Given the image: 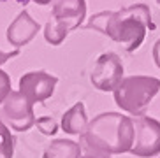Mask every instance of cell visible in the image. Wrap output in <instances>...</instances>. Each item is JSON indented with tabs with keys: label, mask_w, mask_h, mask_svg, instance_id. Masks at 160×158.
<instances>
[{
	"label": "cell",
	"mask_w": 160,
	"mask_h": 158,
	"mask_svg": "<svg viewBox=\"0 0 160 158\" xmlns=\"http://www.w3.org/2000/svg\"><path fill=\"white\" fill-rule=\"evenodd\" d=\"M79 141L93 155L127 153L134 144V121L120 112H100L88 121Z\"/></svg>",
	"instance_id": "2"
},
{
	"label": "cell",
	"mask_w": 160,
	"mask_h": 158,
	"mask_svg": "<svg viewBox=\"0 0 160 158\" xmlns=\"http://www.w3.org/2000/svg\"><path fill=\"white\" fill-rule=\"evenodd\" d=\"M53 19L67 32L79 28L86 16V0H51Z\"/></svg>",
	"instance_id": "8"
},
{
	"label": "cell",
	"mask_w": 160,
	"mask_h": 158,
	"mask_svg": "<svg viewBox=\"0 0 160 158\" xmlns=\"http://www.w3.org/2000/svg\"><path fill=\"white\" fill-rule=\"evenodd\" d=\"M14 155V137L5 123L0 120V158H12Z\"/></svg>",
	"instance_id": "13"
},
{
	"label": "cell",
	"mask_w": 160,
	"mask_h": 158,
	"mask_svg": "<svg viewBox=\"0 0 160 158\" xmlns=\"http://www.w3.org/2000/svg\"><path fill=\"white\" fill-rule=\"evenodd\" d=\"M19 51L18 49H14V51H11V53H4V51H0V65H4L5 62H9L11 58H14V56H18Z\"/></svg>",
	"instance_id": "16"
},
{
	"label": "cell",
	"mask_w": 160,
	"mask_h": 158,
	"mask_svg": "<svg viewBox=\"0 0 160 158\" xmlns=\"http://www.w3.org/2000/svg\"><path fill=\"white\" fill-rule=\"evenodd\" d=\"M11 91H12V88H11V77H9V74L0 69V106H2V102L7 98V95H9Z\"/></svg>",
	"instance_id": "15"
},
{
	"label": "cell",
	"mask_w": 160,
	"mask_h": 158,
	"mask_svg": "<svg viewBox=\"0 0 160 158\" xmlns=\"http://www.w3.org/2000/svg\"><path fill=\"white\" fill-rule=\"evenodd\" d=\"M130 153L139 158H151L160 153V121L150 116L136 118Z\"/></svg>",
	"instance_id": "5"
},
{
	"label": "cell",
	"mask_w": 160,
	"mask_h": 158,
	"mask_svg": "<svg viewBox=\"0 0 160 158\" xmlns=\"http://www.w3.org/2000/svg\"><path fill=\"white\" fill-rule=\"evenodd\" d=\"M123 63L116 53H102L90 72V81L100 91H114L123 79Z\"/></svg>",
	"instance_id": "6"
},
{
	"label": "cell",
	"mask_w": 160,
	"mask_h": 158,
	"mask_svg": "<svg viewBox=\"0 0 160 158\" xmlns=\"http://www.w3.org/2000/svg\"><path fill=\"white\" fill-rule=\"evenodd\" d=\"M57 84H58L57 76L49 74L46 70H30V72H25L19 77L18 91L32 104H37V102H44L51 97L55 93Z\"/></svg>",
	"instance_id": "7"
},
{
	"label": "cell",
	"mask_w": 160,
	"mask_h": 158,
	"mask_svg": "<svg viewBox=\"0 0 160 158\" xmlns=\"http://www.w3.org/2000/svg\"><path fill=\"white\" fill-rule=\"evenodd\" d=\"M151 25V11L146 4H134L120 11H102L93 14L86 23L88 30L108 35L111 41L132 53L139 49Z\"/></svg>",
	"instance_id": "1"
},
{
	"label": "cell",
	"mask_w": 160,
	"mask_h": 158,
	"mask_svg": "<svg viewBox=\"0 0 160 158\" xmlns=\"http://www.w3.org/2000/svg\"><path fill=\"white\" fill-rule=\"evenodd\" d=\"M88 125V116L83 102H76L62 116V130L71 135H79Z\"/></svg>",
	"instance_id": "10"
},
{
	"label": "cell",
	"mask_w": 160,
	"mask_h": 158,
	"mask_svg": "<svg viewBox=\"0 0 160 158\" xmlns=\"http://www.w3.org/2000/svg\"><path fill=\"white\" fill-rule=\"evenodd\" d=\"M153 60H155L157 67L160 69V39L155 42V46H153Z\"/></svg>",
	"instance_id": "17"
},
{
	"label": "cell",
	"mask_w": 160,
	"mask_h": 158,
	"mask_svg": "<svg viewBox=\"0 0 160 158\" xmlns=\"http://www.w3.org/2000/svg\"><path fill=\"white\" fill-rule=\"evenodd\" d=\"M79 158H111L108 155H93V153H86L85 156H79Z\"/></svg>",
	"instance_id": "18"
},
{
	"label": "cell",
	"mask_w": 160,
	"mask_h": 158,
	"mask_svg": "<svg viewBox=\"0 0 160 158\" xmlns=\"http://www.w3.org/2000/svg\"><path fill=\"white\" fill-rule=\"evenodd\" d=\"M160 91V79L153 76H128L123 77L122 83L114 90V102L122 111L144 116L146 109L150 107L151 100Z\"/></svg>",
	"instance_id": "3"
},
{
	"label": "cell",
	"mask_w": 160,
	"mask_h": 158,
	"mask_svg": "<svg viewBox=\"0 0 160 158\" xmlns=\"http://www.w3.org/2000/svg\"><path fill=\"white\" fill-rule=\"evenodd\" d=\"M0 120L7 128L16 132H28L35 125L33 104L21 95L19 91H11L2 106H0Z\"/></svg>",
	"instance_id": "4"
},
{
	"label": "cell",
	"mask_w": 160,
	"mask_h": 158,
	"mask_svg": "<svg viewBox=\"0 0 160 158\" xmlns=\"http://www.w3.org/2000/svg\"><path fill=\"white\" fill-rule=\"evenodd\" d=\"M35 125H37L39 132L44 135H55L58 132V123L51 116H42L39 120H35Z\"/></svg>",
	"instance_id": "14"
},
{
	"label": "cell",
	"mask_w": 160,
	"mask_h": 158,
	"mask_svg": "<svg viewBox=\"0 0 160 158\" xmlns=\"http://www.w3.org/2000/svg\"><path fill=\"white\" fill-rule=\"evenodd\" d=\"M32 2H35V4H39V5H48V4H51V0H32Z\"/></svg>",
	"instance_id": "19"
},
{
	"label": "cell",
	"mask_w": 160,
	"mask_h": 158,
	"mask_svg": "<svg viewBox=\"0 0 160 158\" xmlns=\"http://www.w3.org/2000/svg\"><path fill=\"white\" fill-rule=\"evenodd\" d=\"M81 144L71 139H55L46 148L42 158H79Z\"/></svg>",
	"instance_id": "11"
},
{
	"label": "cell",
	"mask_w": 160,
	"mask_h": 158,
	"mask_svg": "<svg viewBox=\"0 0 160 158\" xmlns=\"http://www.w3.org/2000/svg\"><path fill=\"white\" fill-rule=\"evenodd\" d=\"M158 4H160V0H158Z\"/></svg>",
	"instance_id": "20"
},
{
	"label": "cell",
	"mask_w": 160,
	"mask_h": 158,
	"mask_svg": "<svg viewBox=\"0 0 160 158\" xmlns=\"http://www.w3.org/2000/svg\"><path fill=\"white\" fill-rule=\"evenodd\" d=\"M42 32H44V39H46L51 46H60L62 42L65 41V37L69 35V32H67L60 23H57L55 19H49V21L44 25Z\"/></svg>",
	"instance_id": "12"
},
{
	"label": "cell",
	"mask_w": 160,
	"mask_h": 158,
	"mask_svg": "<svg viewBox=\"0 0 160 158\" xmlns=\"http://www.w3.org/2000/svg\"><path fill=\"white\" fill-rule=\"evenodd\" d=\"M39 30H41V25L30 16L28 11H21L14 18V21L7 27L5 37L14 47H23L37 35Z\"/></svg>",
	"instance_id": "9"
}]
</instances>
